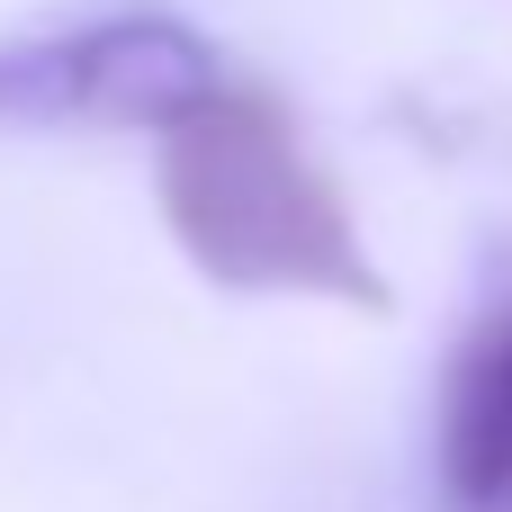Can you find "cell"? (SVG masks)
Here are the masks:
<instances>
[{
	"label": "cell",
	"instance_id": "cell-2",
	"mask_svg": "<svg viewBox=\"0 0 512 512\" xmlns=\"http://www.w3.org/2000/svg\"><path fill=\"white\" fill-rule=\"evenodd\" d=\"M225 90L216 45L171 9H108L54 36H0V135L36 126H126L162 135Z\"/></svg>",
	"mask_w": 512,
	"mask_h": 512
},
{
	"label": "cell",
	"instance_id": "cell-3",
	"mask_svg": "<svg viewBox=\"0 0 512 512\" xmlns=\"http://www.w3.org/2000/svg\"><path fill=\"white\" fill-rule=\"evenodd\" d=\"M432 459L450 512H512V252L495 261V288L450 351Z\"/></svg>",
	"mask_w": 512,
	"mask_h": 512
},
{
	"label": "cell",
	"instance_id": "cell-1",
	"mask_svg": "<svg viewBox=\"0 0 512 512\" xmlns=\"http://www.w3.org/2000/svg\"><path fill=\"white\" fill-rule=\"evenodd\" d=\"M153 198L189 270L234 297H324L351 315H396V288L360 243L342 180L252 81H225L153 135Z\"/></svg>",
	"mask_w": 512,
	"mask_h": 512
}]
</instances>
